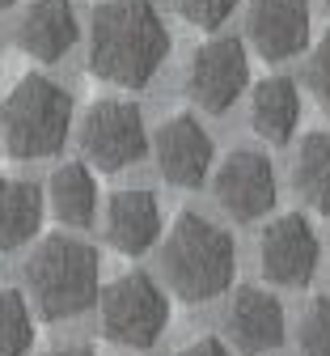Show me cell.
<instances>
[{"mask_svg": "<svg viewBox=\"0 0 330 356\" xmlns=\"http://www.w3.org/2000/svg\"><path fill=\"white\" fill-rule=\"evenodd\" d=\"M170 56L153 0H102L89 17V72L119 89H145Z\"/></svg>", "mask_w": 330, "mask_h": 356, "instance_id": "6da1fadb", "label": "cell"}, {"mask_svg": "<svg viewBox=\"0 0 330 356\" xmlns=\"http://www.w3.org/2000/svg\"><path fill=\"white\" fill-rule=\"evenodd\" d=\"M161 272L186 305H204L220 297L233 284V272H238L233 234L212 225L199 212H178L161 246Z\"/></svg>", "mask_w": 330, "mask_h": 356, "instance_id": "7a4b0ae2", "label": "cell"}, {"mask_svg": "<svg viewBox=\"0 0 330 356\" xmlns=\"http://www.w3.org/2000/svg\"><path fill=\"white\" fill-rule=\"evenodd\" d=\"M26 289L38 305V314L51 323L85 314L102 289L98 250L81 238H68V234L42 238L26 259Z\"/></svg>", "mask_w": 330, "mask_h": 356, "instance_id": "3957f363", "label": "cell"}, {"mask_svg": "<svg viewBox=\"0 0 330 356\" xmlns=\"http://www.w3.org/2000/svg\"><path fill=\"white\" fill-rule=\"evenodd\" d=\"M68 127H72L68 89L42 72L22 76L9 89V98L0 102V136H5L9 157L17 161H38L60 153L68 140Z\"/></svg>", "mask_w": 330, "mask_h": 356, "instance_id": "277c9868", "label": "cell"}, {"mask_svg": "<svg viewBox=\"0 0 330 356\" xmlns=\"http://www.w3.org/2000/svg\"><path fill=\"white\" fill-rule=\"evenodd\" d=\"M93 305L102 318V335L123 348H153L170 327V301L145 272H127L110 280L106 289H98Z\"/></svg>", "mask_w": 330, "mask_h": 356, "instance_id": "5b68a950", "label": "cell"}, {"mask_svg": "<svg viewBox=\"0 0 330 356\" xmlns=\"http://www.w3.org/2000/svg\"><path fill=\"white\" fill-rule=\"evenodd\" d=\"M81 153L102 174H119V170L135 165L149 153V131H145L140 106L119 102V98L93 102L85 123H81Z\"/></svg>", "mask_w": 330, "mask_h": 356, "instance_id": "8992f818", "label": "cell"}, {"mask_svg": "<svg viewBox=\"0 0 330 356\" xmlns=\"http://www.w3.org/2000/svg\"><path fill=\"white\" fill-rule=\"evenodd\" d=\"M246 81H250V60H246L242 38H208L191 56L186 94H191V102H199L208 115H224L242 98Z\"/></svg>", "mask_w": 330, "mask_h": 356, "instance_id": "52a82bcc", "label": "cell"}, {"mask_svg": "<svg viewBox=\"0 0 330 356\" xmlns=\"http://www.w3.org/2000/svg\"><path fill=\"white\" fill-rule=\"evenodd\" d=\"M317 234L301 212L288 216H275L271 225L258 238V267L271 284H284V289H305L317 272Z\"/></svg>", "mask_w": 330, "mask_h": 356, "instance_id": "ba28073f", "label": "cell"}, {"mask_svg": "<svg viewBox=\"0 0 330 356\" xmlns=\"http://www.w3.org/2000/svg\"><path fill=\"white\" fill-rule=\"evenodd\" d=\"M275 165L258 149H233L216 170V200L233 220H258L275 208Z\"/></svg>", "mask_w": 330, "mask_h": 356, "instance_id": "9c48e42d", "label": "cell"}, {"mask_svg": "<svg viewBox=\"0 0 330 356\" xmlns=\"http://www.w3.org/2000/svg\"><path fill=\"white\" fill-rule=\"evenodd\" d=\"M153 153H157V165H161V178L174 187H204V178L212 170V136L204 131L199 119L191 115H170L157 136H153Z\"/></svg>", "mask_w": 330, "mask_h": 356, "instance_id": "30bf717a", "label": "cell"}, {"mask_svg": "<svg viewBox=\"0 0 330 356\" xmlns=\"http://www.w3.org/2000/svg\"><path fill=\"white\" fill-rule=\"evenodd\" d=\"M246 34L263 60H292L309 42V0H250Z\"/></svg>", "mask_w": 330, "mask_h": 356, "instance_id": "8fae6325", "label": "cell"}, {"mask_svg": "<svg viewBox=\"0 0 330 356\" xmlns=\"http://www.w3.org/2000/svg\"><path fill=\"white\" fill-rule=\"evenodd\" d=\"M224 331L246 356L275 352L284 343V309H279V301L267 289H254V284L238 289L224 309Z\"/></svg>", "mask_w": 330, "mask_h": 356, "instance_id": "7c38bea8", "label": "cell"}, {"mask_svg": "<svg viewBox=\"0 0 330 356\" xmlns=\"http://www.w3.org/2000/svg\"><path fill=\"white\" fill-rule=\"evenodd\" d=\"M81 26L68 0H26V9L17 17V47L38 60V64H56L72 51Z\"/></svg>", "mask_w": 330, "mask_h": 356, "instance_id": "4fadbf2b", "label": "cell"}, {"mask_svg": "<svg viewBox=\"0 0 330 356\" xmlns=\"http://www.w3.org/2000/svg\"><path fill=\"white\" fill-rule=\"evenodd\" d=\"M161 238V204L145 187L115 191L106 204V242L119 254H145Z\"/></svg>", "mask_w": 330, "mask_h": 356, "instance_id": "5bb4252c", "label": "cell"}, {"mask_svg": "<svg viewBox=\"0 0 330 356\" xmlns=\"http://www.w3.org/2000/svg\"><path fill=\"white\" fill-rule=\"evenodd\" d=\"M301 123V89L288 76H267L250 94V127L271 145H288Z\"/></svg>", "mask_w": 330, "mask_h": 356, "instance_id": "9a60e30c", "label": "cell"}, {"mask_svg": "<svg viewBox=\"0 0 330 356\" xmlns=\"http://www.w3.org/2000/svg\"><path fill=\"white\" fill-rule=\"evenodd\" d=\"M42 229V191L30 178H0V250H22Z\"/></svg>", "mask_w": 330, "mask_h": 356, "instance_id": "2e32d148", "label": "cell"}, {"mask_svg": "<svg viewBox=\"0 0 330 356\" xmlns=\"http://www.w3.org/2000/svg\"><path fill=\"white\" fill-rule=\"evenodd\" d=\"M47 200H51V212L68 229L93 225V216H98V183H93V170L85 161L60 165L51 174V183H47Z\"/></svg>", "mask_w": 330, "mask_h": 356, "instance_id": "e0dca14e", "label": "cell"}, {"mask_svg": "<svg viewBox=\"0 0 330 356\" xmlns=\"http://www.w3.org/2000/svg\"><path fill=\"white\" fill-rule=\"evenodd\" d=\"M292 183L313 212H330V131H309L301 140Z\"/></svg>", "mask_w": 330, "mask_h": 356, "instance_id": "ac0fdd59", "label": "cell"}, {"mask_svg": "<svg viewBox=\"0 0 330 356\" xmlns=\"http://www.w3.org/2000/svg\"><path fill=\"white\" fill-rule=\"evenodd\" d=\"M34 343V318L17 289H0V356H26Z\"/></svg>", "mask_w": 330, "mask_h": 356, "instance_id": "d6986e66", "label": "cell"}, {"mask_svg": "<svg viewBox=\"0 0 330 356\" xmlns=\"http://www.w3.org/2000/svg\"><path fill=\"white\" fill-rule=\"evenodd\" d=\"M297 348L301 356H330V297H313L301 331H297Z\"/></svg>", "mask_w": 330, "mask_h": 356, "instance_id": "ffe728a7", "label": "cell"}, {"mask_svg": "<svg viewBox=\"0 0 330 356\" xmlns=\"http://www.w3.org/2000/svg\"><path fill=\"white\" fill-rule=\"evenodd\" d=\"M305 85H309L313 102L330 115V30L322 34V42L309 51V64H305Z\"/></svg>", "mask_w": 330, "mask_h": 356, "instance_id": "44dd1931", "label": "cell"}, {"mask_svg": "<svg viewBox=\"0 0 330 356\" xmlns=\"http://www.w3.org/2000/svg\"><path fill=\"white\" fill-rule=\"evenodd\" d=\"M233 5L238 0H178V13H182V22H191L199 30H216L233 13Z\"/></svg>", "mask_w": 330, "mask_h": 356, "instance_id": "7402d4cb", "label": "cell"}, {"mask_svg": "<svg viewBox=\"0 0 330 356\" xmlns=\"http://www.w3.org/2000/svg\"><path fill=\"white\" fill-rule=\"evenodd\" d=\"M178 356H233V352H229V348H224L216 335H199L195 343H186Z\"/></svg>", "mask_w": 330, "mask_h": 356, "instance_id": "603a6c76", "label": "cell"}, {"mask_svg": "<svg viewBox=\"0 0 330 356\" xmlns=\"http://www.w3.org/2000/svg\"><path fill=\"white\" fill-rule=\"evenodd\" d=\"M47 356H93V352H89V348H76V343H72V348H56V352H47Z\"/></svg>", "mask_w": 330, "mask_h": 356, "instance_id": "cb8c5ba5", "label": "cell"}, {"mask_svg": "<svg viewBox=\"0 0 330 356\" xmlns=\"http://www.w3.org/2000/svg\"><path fill=\"white\" fill-rule=\"evenodd\" d=\"M9 5H13V0H0V9H9Z\"/></svg>", "mask_w": 330, "mask_h": 356, "instance_id": "d4e9b609", "label": "cell"}, {"mask_svg": "<svg viewBox=\"0 0 330 356\" xmlns=\"http://www.w3.org/2000/svg\"><path fill=\"white\" fill-rule=\"evenodd\" d=\"M326 13H330V0H326Z\"/></svg>", "mask_w": 330, "mask_h": 356, "instance_id": "484cf974", "label": "cell"}]
</instances>
